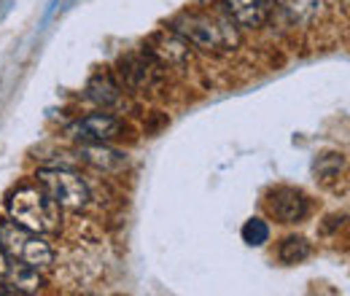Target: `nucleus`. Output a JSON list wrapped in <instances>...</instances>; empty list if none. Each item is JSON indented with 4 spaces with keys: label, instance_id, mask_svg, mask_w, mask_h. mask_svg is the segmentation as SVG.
Listing matches in <instances>:
<instances>
[{
    "label": "nucleus",
    "instance_id": "nucleus-10",
    "mask_svg": "<svg viewBox=\"0 0 350 296\" xmlns=\"http://www.w3.org/2000/svg\"><path fill=\"white\" fill-rule=\"evenodd\" d=\"M226 16L240 27H262L269 19V0H224Z\"/></svg>",
    "mask_w": 350,
    "mask_h": 296
},
{
    "label": "nucleus",
    "instance_id": "nucleus-12",
    "mask_svg": "<svg viewBox=\"0 0 350 296\" xmlns=\"http://www.w3.org/2000/svg\"><path fill=\"white\" fill-rule=\"evenodd\" d=\"M87 94L92 103H97L100 108H116L122 103V84L111 76V73H97L92 76L87 84Z\"/></svg>",
    "mask_w": 350,
    "mask_h": 296
},
{
    "label": "nucleus",
    "instance_id": "nucleus-9",
    "mask_svg": "<svg viewBox=\"0 0 350 296\" xmlns=\"http://www.w3.org/2000/svg\"><path fill=\"white\" fill-rule=\"evenodd\" d=\"M119 129H122V124H119L116 116L97 111V113H89L84 119L73 122V124L68 127V135H70L76 143L84 146V143H105V140L116 137Z\"/></svg>",
    "mask_w": 350,
    "mask_h": 296
},
{
    "label": "nucleus",
    "instance_id": "nucleus-11",
    "mask_svg": "<svg viewBox=\"0 0 350 296\" xmlns=\"http://www.w3.org/2000/svg\"><path fill=\"white\" fill-rule=\"evenodd\" d=\"M81 159L89 167L100 170V172H119L122 167H127V154L116 151L105 143H84L81 146Z\"/></svg>",
    "mask_w": 350,
    "mask_h": 296
},
{
    "label": "nucleus",
    "instance_id": "nucleus-15",
    "mask_svg": "<svg viewBox=\"0 0 350 296\" xmlns=\"http://www.w3.org/2000/svg\"><path fill=\"white\" fill-rule=\"evenodd\" d=\"M291 19H297V22H307V19H312L315 14H318V8H321V0H275Z\"/></svg>",
    "mask_w": 350,
    "mask_h": 296
},
{
    "label": "nucleus",
    "instance_id": "nucleus-13",
    "mask_svg": "<svg viewBox=\"0 0 350 296\" xmlns=\"http://www.w3.org/2000/svg\"><path fill=\"white\" fill-rule=\"evenodd\" d=\"M310 256H312V243H310L307 237H299V234L286 237V240L280 243V248H278V258H280L283 264H302Z\"/></svg>",
    "mask_w": 350,
    "mask_h": 296
},
{
    "label": "nucleus",
    "instance_id": "nucleus-14",
    "mask_svg": "<svg viewBox=\"0 0 350 296\" xmlns=\"http://www.w3.org/2000/svg\"><path fill=\"white\" fill-rule=\"evenodd\" d=\"M240 237H243L245 245L262 248L264 243L269 240V224H267L264 218H248V221L243 224V229H240Z\"/></svg>",
    "mask_w": 350,
    "mask_h": 296
},
{
    "label": "nucleus",
    "instance_id": "nucleus-2",
    "mask_svg": "<svg viewBox=\"0 0 350 296\" xmlns=\"http://www.w3.org/2000/svg\"><path fill=\"white\" fill-rule=\"evenodd\" d=\"M5 211L8 218L30 232L38 234H54L59 232V221H62V208L46 194L41 186H19L16 191L8 194L5 200Z\"/></svg>",
    "mask_w": 350,
    "mask_h": 296
},
{
    "label": "nucleus",
    "instance_id": "nucleus-7",
    "mask_svg": "<svg viewBox=\"0 0 350 296\" xmlns=\"http://www.w3.org/2000/svg\"><path fill=\"white\" fill-rule=\"evenodd\" d=\"M159 70H162V65L146 49L140 54L122 57V62H119V76H122L127 89H151L162 76Z\"/></svg>",
    "mask_w": 350,
    "mask_h": 296
},
{
    "label": "nucleus",
    "instance_id": "nucleus-16",
    "mask_svg": "<svg viewBox=\"0 0 350 296\" xmlns=\"http://www.w3.org/2000/svg\"><path fill=\"white\" fill-rule=\"evenodd\" d=\"M73 3H76V0H68V3H65V5H73Z\"/></svg>",
    "mask_w": 350,
    "mask_h": 296
},
{
    "label": "nucleus",
    "instance_id": "nucleus-3",
    "mask_svg": "<svg viewBox=\"0 0 350 296\" xmlns=\"http://www.w3.org/2000/svg\"><path fill=\"white\" fill-rule=\"evenodd\" d=\"M0 248L38 272H44L54 264V248L46 243L44 234L30 232V229L14 224L11 218L0 221Z\"/></svg>",
    "mask_w": 350,
    "mask_h": 296
},
{
    "label": "nucleus",
    "instance_id": "nucleus-1",
    "mask_svg": "<svg viewBox=\"0 0 350 296\" xmlns=\"http://www.w3.org/2000/svg\"><path fill=\"white\" fill-rule=\"evenodd\" d=\"M170 30L178 33L191 49L208 51V54H226L240 46V33L229 16L191 11L180 14L170 22Z\"/></svg>",
    "mask_w": 350,
    "mask_h": 296
},
{
    "label": "nucleus",
    "instance_id": "nucleus-5",
    "mask_svg": "<svg viewBox=\"0 0 350 296\" xmlns=\"http://www.w3.org/2000/svg\"><path fill=\"white\" fill-rule=\"evenodd\" d=\"M267 213L280 224H297L310 213V200L297 186H275L267 191Z\"/></svg>",
    "mask_w": 350,
    "mask_h": 296
},
{
    "label": "nucleus",
    "instance_id": "nucleus-4",
    "mask_svg": "<svg viewBox=\"0 0 350 296\" xmlns=\"http://www.w3.org/2000/svg\"><path fill=\"white\" fill-rule=\"evenodd\" d=\"M38 186L62 208V211H84L89 205L87 180L65 167H44L38 170Z\"/></svg>",
    "mask_w": 350,
    "mask_h": 296
},
{
    "label": "nucleus",
    "instance_id": "nucleus-6",
    "mask_svg": "<svg viewBox=\"0 0 350 296\" xmlns=\"http://www.w3.org/2000/svg\"><path fill=\"white\" fill-rule=\"evenodd\" d=\"M0 286L8 291V294H36L44 280H41V272L22 264L19 258L8 256L3 248H0Z\"/></svg>",
    "mask_w": 350,
    "mask_h": 296
},
{
    "label": "nucleus",
    "instance_id": "nucleus-8",
    "mask_svg": "<svg viewBox=\"0 0 350 296\" xmlns=\"http://www.w3.org/2000/svg\"><path fill=\"white\" fill-rule=\"evenodd\" d=\"M146 51L162 65V68H180L191 59V46L173 30H162L151 36L146 43Z\"/></svg>",
    "mask_w": 350,
    "mask_h": 296
}]
</instances>
